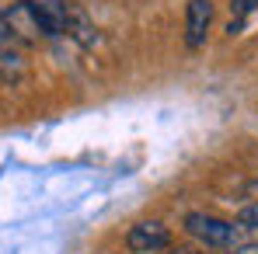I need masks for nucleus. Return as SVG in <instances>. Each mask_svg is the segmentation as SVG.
I'll return each mask as SVG.
<instances>
[{
  "mask_svg": "<svg viewBox=\"0 0 258 254\" xmlns=\"http://www.w3.org/2000/svg\"><path fill=\"white\" fill-rule=\"evenodd\" d=\"M185 233L196 237L203 247H237L241 244V226L237 223H227L220 216H210V212H188L185 216Z\"/></svg>",
  "mask_w": 258,
  "mask_h": 254,
  "instance_id": "f257e3e1",
  "label": "nucleus"
},
{
  "mask_svg": "<svg viewBox=\"0 0 258 254\" xmlns=\"http://www.w3.org/2000/svg\"><path fill=\"white\" fill-rule=\"evenodd\" d=\"M168 244H171V233L157 219H143V223L129 226L126 233V247L133 254H157V251H168Z\"/></svg>",
  "mask_w": 258,
  "mask_h": 254,
  "instance_id": "f03ea898",
  "label": "nucleus"
},
{
  "mask_svg": "<svg viewBox=\"0 0 258 254\" xmlns=\"http://www.w3.org/2000/svg\"><path fill=\"white\" fill-rule=\"evenodd\" d=\"M213 28V0H188L185 7V45L203 49Z\"/></svg>",
  "mask_w": 258,
  "mask_h": 254,
  "instance_id": "7ed1b4c3",
  "label": "nucleus"
},
{
  "mask_svg": "<svg viewBox=\"0 0 258 254\" xmlns=\"http://www.w3.org/2000/svg\"><path fill=\"white\" fill-rule=\"evenodd\" d=\"M21 70H25V59H21L18 39H14V32H11L4 11H0V77L4 80H18Z\"/></svg>",
  "mask_w": 258,
  "mask_h": 254,
  "instance_id": "20e7f679",
  "label": "nucleus"
},
{
  "mask_svg": "<svg viewBox=\"0 0 258 254\" xmlns=\"http://www.w3.org/2000/svg\"><path fill=\"white\" fill-rule=\"evenodd\" d=\"M255 7H258V0H230L234 21L227 25V32H230V35H237V32H241V25H244V18H248V14H251Z\"/></svg>",
  "mask_w": 258,
  "mask_h": 254,
  "instance_id": "39448f33",
  "label": "nucleus"
},
{
  "mask_svg": "<svg viewBox=\"0 0 258 254\" xmlns=\"http://www.w3.org/2000/svg\"><path fill=\"white\" fill-rule=\"evenodd\" d=\"M237 226L241 230H258V202H251V206H244L237 212Z\"/></svg>",
  "mask_w": 258,
  "mask_h": 254,
  "instance_id": "423d86ee",
  "label": "nucleus"
},
{
  "mask_svg": "<svg viewBox=\"0 0 258 254\" xmlns=\"http://www.w3.org/2000/svg\"><path fill=\"white\" fill-rule=\"evenodd\" d=\"M248 195L258 202V178H251V181H248Z\"/></svg>",
  "mask_w": 258,
  "mask_h": 254,
  "instance_id": "0eeeda50",
  "label": "nucleus"
},
{
  "mask_svg": "<svg viewBox=\"0 0 258 254\" xmlns=\"http://www.w3.org/2000/svg\"><path fill=\"white\" fill-rule=\"evenodd\" d=\"M168 254H196V251H188V247H168Z\"/></svg>",
  "mask_w": 258,
  "mask_h": 254,
  "instance_id": "6e6552de",
  "label": "nucleus"
}]
</instances>
